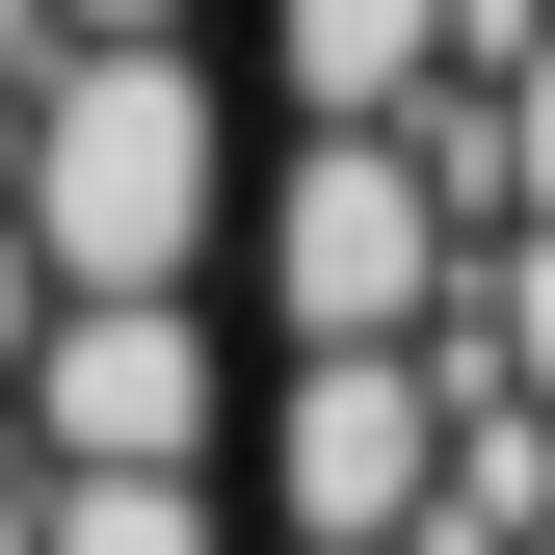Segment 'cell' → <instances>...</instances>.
<instances>
[{
    "mask_svg": "<svg viewBox=\"0 0 555 555\" xmlns=\"http://www.w3.org/2000/svg\"><path fill=\"white\" fill-rule=\"evenodd\" d=\"M476 53V0H264V106L292 132H424Z\"/></svg>",
    "mask_w": 555,
    "mask_h": 555,
    "instance_id": "5",
    "label": "cell"
},
{
    "mask_svg": "<svg viewBox=\"0 0 555 555\" xmlns=\"http://www.w3.org/2000/svg\"><path fill=\"white\" fill-rule=\"evenodd\" d=\"M238 292H264V371H292V344H450V292H476V212L424 185V132H264Z\"/></svg>",
    "mask_w": 555,
    "mask_h": 555,
    "instance_id": "2",
    "label": "cell"
},
{
    "mask_svg": "<svg viewBox=\"0 0 555 555\" xmlns=\"http://www.w3.org/2000/svg\"><path fill=\"white\" fill-rule=\"evenodd\" d=\"M53 318H80V292H53V238H27V212H0V397H27V371H53Z\"/></svg>",
    "mask_w": 555,
    "mask_h": 555,
    "instance_id": "7",
    "label": "cell"
},
{
    "mask_svg": "<svg viewBox=\"0 0 555 555\" xmlns=\"http://www.w3.org/2000/svg\"><path fill=\"white\" fill-rule=\"evenodd\" d=\"M0 212L53 238V292H212L238 212H264V159H238V80L212 53H53V106H27V185Z\"/></svg>",
    "mask_w": 555,
    "mask_h": 555,
    "instance_id": "1",
    "label": "cell"
},
{
    "mask_svg": "<svg viewBox=\"0 0 555 555\" xmlns=\"http://www.w3.org/2000/svg\"><path fill=\"white\" fill-rule=\"evenodd\" d=\"M53 555H238V476H27Z\"/></svg>",
    "mask_w": 555,
    "mask_h": 555,
    "instance_id": "6",
    "label": "cell"
},
{
    "mask_svg": "<svg viewBox=\"0 0 555 555\" xmlns=\"http://www.w3.org/2000/svg\"><path fill=\"white\" fill-rule=\"evenodd\" d=\"M53 27H80V53H159V27H185V0H53Z\"/></svg>",
    "mask_w": 555,
    "mask_h": 555,
    "instance_id": "8",
    "label": "cell"
},
{
    "mask_svg": "<svg viewBox=\"0 0 555 555\" xmlns=\"http://www.w3.org/2000/svg\"><path fill=\"white\" fill-rule=\"evenodd\" d=\"M238 503H264V555H424L450 529V371L424 344H292L238 424Z\"/></svg>",
    "mask_w": 555,
    "mask_h": 555,
    "instance_id": "3",
    "label": "cell"
},
{
    "mask_svg": "<svg viewBox=\"0 0 555 555\" xmlns=\"http://www.w3.org/2000/svg\"><path fill=\"white\" fill-rule=\"evenodd\" d=\"M238 424H264V371H238L212 292H80V318H53V371L0 397V450H27V476H238Z\"/></svg>",
    "mask_w": 555,
    "mask_h": 555,
    "instance_id": "4",
    "label": "cell"
}]
</instances>
